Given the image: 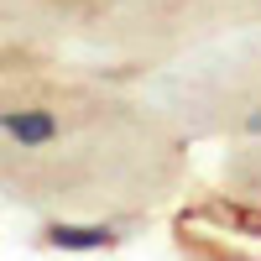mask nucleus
I'll return each instance as SVG.
<instances>
[{"label": "nucleus", "mask_w": 261, "mask_h": 261, "mask_svg": "<svg viewBox=\"0 0 261 261\" xmlns=\"http://www.w3.org/2000/svg\"><path fill=\"white\" fill-rule=\"evenodd\" d=\"M0 130L21 146H47L58 141V115L53 110H0Z\"/></svg>", "instance_id": "nucleus-1"}, {"label": "nucleus", "mask_w": 261, "mask_h": 261, "mask_svg": "<svg viewBox=\"0 0 261 261\" xmlns=\"http://www.w3.org/2000/svg\"><path fill=\"white\" fill-rule=\"evenodd\" d=\"M42 241H47L53 251H110L115 246V230L110 225H47L42 230Z\"/></svg>", "instance_id": "nucleus-2"}, {"label": "nucleus", "mask_w": 261, "mask_h": 261, "mask_svg": "<svg viewBox=\"0 0 261 261\" xmlns=\"http://www.w3.org/2000/svg\"><path fill=\"white\" fill-rule=\"evenodd\" d=\"M214 214H225V220H230L235 230H246V235H256V241H261V214H256V209H235V204H220Z\"/></svg>", "instance_id": "nucleus-3"}, {"label": "nucleus", "mask_w": 261, "mask_h": 261, "mask_svg": "<svg viewBox=\"0 0 261 261\" xmlns=\"http://www.w3.org/2000/svg\"><path fill=\"white\" fill-rule=\"evenodd\" d=\"M246 136H261V105H256V110L246 115Z\"/></svg>", "instance_id": "nucleus-4"}]
</instances>
